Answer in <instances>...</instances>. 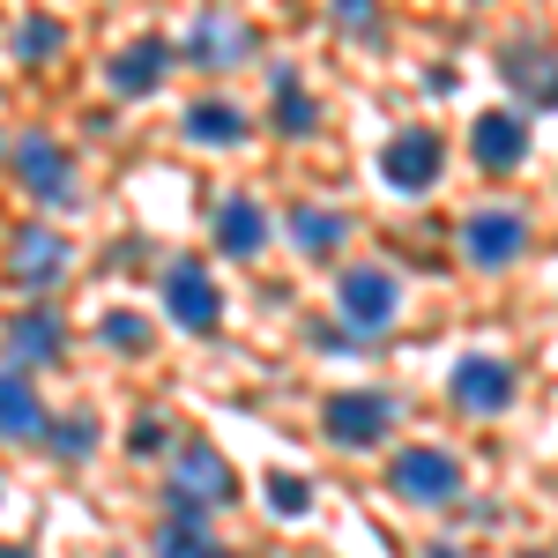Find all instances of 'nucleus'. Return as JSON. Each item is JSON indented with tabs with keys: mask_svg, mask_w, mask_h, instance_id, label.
I'll list each match as a JSON object with an SVG mask.
<instances>
[{
	"mask_svg": "<svg viewBox=\"0 0 558 558\" xmlns=\"http://www.w3.org/2000/svg\"><path fill=\"white\" fill-rule=\"evenodd\" d=\"M52 447H60L68 462H83L89 447H97V417H89V410H75V417H60V425H52Z\"/></svg>",
	"mask_w": 558,
	"mask_h": 558,
	"instance_id": "obj_22",
	"label": "nucleus"
},
{
	"mask_svg": "<svg viewBox=\"0 0 558 558\" xmlns=\"http://www.w3.org/2000/svg\"><path fill=\"white\" fill-rule=\"evenodd\" d=\"M336 15H343V31H357V38H380V0H336Z\"/></svg>",
	"mask_w": 558,
	"mask_h": 558,
	"instance_id": "obj_25",
	"label": "nucleus"
},
{
	"mask_svg": "<svg viewBox=\"0 0 558 558\" xmlns=\"http://www.w3.org/2000/svg\"><path fill=\"white\" fill-rule=\"evenodd\" d=\"M179 128H186V142H202V149H239L246 142V112L231 97H194Z\"/></svg>",
	"mask_w": 558,
	"mask_h": 558,
	"instance_id": "obj_13",
	"label": "nucleus"
},
{
	"mask_svg": "<svg viewBox=\"0 0 558 558\" xmlns=\"http://www.w3.org/2000/svg\"><path fill=\"white\" fill-rule=\"evenodd\" d=\"M521 558H544V551H521Z\"/></svg>",
	"mask_w": 558,
	"mask_h": 558,
	"instance_id": "obj_29",
	"label": "nucleus"
},
{
	"mask_svg": "<svg viewBox=\"0 0 558 558\" xmlns=\"http://www.w3.org/2000/svg\"><path fill=\"white\" fill-rule=\"evenodd\" d=\"M0 558H31V551H23V544H0Z\"/></svg>",
	"mask_w": 558,
	"mask_h": 558,
	"instance_id": "obj_27",
	"label": "nucleus"
},
{
	"mask_svg": "<svg viewBox=\"0 0 558 558\" xmlns=\"http://www.w3.org/2000/svg\"><path fill=\"white\" fill-rule=\"evenodd\" d=\"M202 558H231V551H216V544H209V551H202Z\"/></svg>",
	"mask_w": 558,
	"mask_h": 558,
	"instance_id": "obj_28",
	"label": "nucleus"
},
{
	"mask_svg": "<svg viewBox=\"0 0 558 558\" xmlns=\"http://www.w3.org/2000/svg\"><path fill=\"white\" fill-rule=\"evenodd\" d=\"M439 172H447V142L432 128H402L380 149V179L395 194H425V186H439Z\"/></svg>",
	"mask_w": 558,
	"mask_h": 558,
	"instance_id": "obj_1",
	"label": "nucleus"
},
{
	"mask_svg": "<svg viewBox=\"0 0 558 558\" xmlns=\"http://www.w3.org/2000/svg\"><path fill=\"white\" fill-rule=\"evenodd\" d=\"M15 179H23L38 202H52V209L75 194V165H68V149L45 142V134H23V142H15Z\"/></svg>",
	"mask_w": 558,
	"mask_h": 558,
	"instance_id": "obj_9",
	"label": "nucleus"
},
{
	"mask_svg": "<svg viewBox=\"0 0 558 558\" xmlns=\"http://www.w3.org/2000/svg\"><path fill=\"white\" fill-rule=\"evenodd\" d=\"M231 492H239V476H231V462L216 454L209 439L179 447V484H172V507H179V514H202V507H231Z\"/></svg>",
	"mask_w": 558,
	"mask_h": 558,
	"instance_id": "obj_3",
	"label": "nucleus"
},
{
	"mask_svg": "<svg viewBox=\"0 0 558 558\" xmlns=\"http://www.w3.org/2000/svg\"><path fill=\"white\" fill-rule=\"evenodd\" d=\"M15 52H23V60H52V52H60V23L31 15V23H23V38H15Z\"/></svg>",
	"mask_w": 558,
	"mask_h": 558,
	"instance_id": "obj_23",
	"label": "nucleus"
},
{
	"mask_svg": "<svg viewBox=\"0 0 558 558\" xmlns=\"http://www.w3.org/2000/svg\"><path fill=\"white\" fill-rule=\"evenodd\" d=\"M60 268H68V239L45 231V223H31V231L15 239V283H23V291H52Z\"/></svg>",
	"mask_w": 558,
	"mask_h": 558,
	"instance_id": "obj_12",
	"label": "nucleus"
},
{
	"mask_svg": "<svg viewBox=\"0 0 558 558\" xmlns=\"http://www.w3.org/2000/svg\"><path fill=\"white\" fill-rule=\"evenodd\" d=\"M216 246H223L231 260H254L260 246H268V216H260V202L231 194V202L216 209Z\"/></svg>",
	"mask_w": 558,
	"mask_h": 558,
	"instance_id": "obj_14",
	"label": "nucleus"
},
{
	"mask_svg": "<svg viewBox=\"0 0 558 558\" xmlns=\"http://www.w3.org/2000/svg\"><path fill=\"white\" fill-rule=\"evenodd\" d=\"M276 128H283V134H313V128H320V105L299 89V75H291V68L276 75Z\"/></svg>",
	"mask_w": 558,
	"mask_h": 558,
	"instance_id": "obj_18",
	"label": "nucleus"
},
{
	"mask_svg": "<svg viewBox=\"0 0 558 558\" xmlns=\"http://www.w3.org/2000/svg\"><path fill=\"white\" fill-rule=\"evenodd\" d=\"M165 439H172L165 417H134L128 425V454H165Z\"/></svg>",
	"mask_w": 558,
	"mask_h": 558,
	"instance_id": "obj_26",
	"label": "nucleus"
},
{
	"mask_svg": "<svg viewBox=\"0 0 558 558\" xmlns=\"http://www.w3.org/2000/svg\"><path fill=\"white\" fill-rule=\"evenodd\" d=\"M447 395H454L470 417H499V410L514 402V365H507V357H484V350H470V357L454 365Z\"/></svg>",
	"mask_w": 558,
	"mask_h": 558,
	"instance_id": "obj_5",
	"label": "nucleus"
},
{
	"mask_svg": "<svg viewBox=\"0 0 558 558\" xmlns=\"http://www.w3.org/2000/svg\"><path fill=\"white\" fill-rule=\"evenodd\" d=\"M507 75H514V89L529 97V105H558V60H544L529 38H514L507 45V60H499Z\"/></svg>",
	"mask_w": 558,
	"mask_h": 558,
	"instance_id": "obj_16",
	"label": "nucleus"
},
{
	"mask_svg": "<svg viewBox=\"0 0 558 558\" xmlns=\"http://www.w3.org/2000/svg\"><path fill=\"white\" fill-rule=\"evenodd\" d=\"M105 343H112V350H142V343H149L142 313H128V305H120V313H105Z\"/></svg>",
	"mask_w": 558,
	"mask_h": 558,
	"instance_id": "obj_24",
	"label": "nucleus"
},
{
	"mask_svg": "<svg viewBox=\"0 0 558 558\" xmlns=\"http://www.w3.org/2000/svg\"><path fill=\"white\" fill-rule=\"evenodd\" d=\"M470 157L484 172H514L521 157H529V128H521L514 112H484L470 128Z\"/></svg>",
	"mask_w": 558,
	"mask_h": 558,
	"instance_id": "obj_11",
	"label": "nucleus"
},
{
	"mask_svg": "<svg viewBox=\"0 0 558 558\" xmlns=\"http://www.w3.org/2000/svg\"><path fill=\"white\" fill-rule=\"evenodd\" d=\"M38 432H45L38 387L23 380V365H8V373H0V439H38Z\"/></svg>",
	"mask_w": 558,
	"mask_h": 558,
	"instance_id": "obj_15",
	"label": "nucleus"
},
{
	"mask_svg": "<svg viewBox=\"0 0 558 558\" xmlns=\"http://www.w3.org/2000/svg\"><path fill=\"white\" fill-rule=\"evenodd\" d=\"M343 216H328V209H299L291 216V239H299L305 254H336V246H343Z\"/></svg>",
	"mask_w": 558,
	"mask_h": 558,
	"instance_id": "obj_19",
	"label": "nucleus"
},
{
	"mask_svg": "<svg viewBox=\"0 0 558 558\" xmlns=\"http://www.w3.org/2000/svg\"><path fill=\"white\" fill-rule=\"evenodd\" d=\"M157 551H165V558H202V551H209V536H202V514H172L165 529H157Z\"/></svg>",
	"mask_w": 558,
	"mask_h": 558,
	"instance_id": "obj_20",
	"label": "nucleus"
},
{
	"mask_svg": "<svg viewBox=\"0 0 558 558\" xmlns=\"http://www.w3.org/2000/svg\"><path fill=\"white\" fill-rule=\"evenodd\" d=\"M395 492L410 507H454L462 499V462L447 447H410V454H395Z\"/></svg>",
	"mask_w": 558,
	"mask_h": 558,
	"instance_id": "obj_2",
	"label": "nucleus"
},
{
	"mask_svg": "<svg viewBox=\"0 0 558 558\" xmlns=\"http://www.w3.org/2000/svg\"><path fill=\"white\" fill-rule=\"evenodd\" d=\"M395 305H402V283L387 268H350L343 276V320L357 336H380L387 320H395Z\"/></svg>",
	"mask_w": 558,
	"mask_h": 558,
	"instance_id": "obj_7",
	"label": "nucleus"
},
{
	"mask_svg": "<svg viewBox=\"0 0 558 558\" xmlns=\"http://www.w3.org/2000/svg\"><path fill=\"white\" fill-rule=\"evenodd\" d=\"M165 68H172V45L165 38H134V45L112 52L105 83L120 89V97H157V89H165Z\"/></svg>",
	"mask_w": 558,
	"mask_h": 558,
	"instance_id": "obj_10",
	"label": "nucleus"
},
{
	"mask_svg": "<svg viewBox=\"0 0 558 558\" xmlns=\"http://www.w3.org/2000/svg\"><path fill=\"white\" fill-rule=\"evenodd\" d=\"M268 507H276L283 521H305V514H313V484L291 476V470H276V476H268Z\"/></svg>",
	"mask_w": 558,
	"mask_h": 558,
	"instance_id": "obj_21",
	"label": "nucleus"
},
{
	"mask_svg": "<svg viewBox=\"0 0 558 558\" xmlns=\"http://www.w3.org/2000/svg\"><path fill=\"white\" fill-rule=\"evenodd\" d=\"M320 425L336 447H380L387 425H395V402L373 395V387H343V395H328V410H320Z\"/></svg>",
	"mask_w": 558,
	"mask_h": 558,
	"instance_id": "obj_4",
	"label": "nucleus"
},
{
	"mask_svg": "<svg viewBox=\"0 0 558 558\" xmlns=\"http://www.w3.org/2000/svg\"><path fill=\"white\" fill-rule=\"evenodd\" d=\"M8 350H15V365H45V357L60 350V320H52V313H23L15 336H8Z\"/></svg>",
	"mask_w": 558,
	"mask_h": 558,
	"instance_id": "obj_17",
	"label": "nucleus"
},
{
	"mask_svg": "<svg viewBox=\"0 0 558 558\" xmlns=\"http://www.w3.org/2000/svg\"><path fill=\"white\" fill-rule=\"evenodd\" d=\"M165 305H172V320L186 336H216L223 328V299H216L209 268H194V260H179L172 276H165Z\"/></svg>",
	"mask_w": 558,
	"mask_h": 558,
	"instance_id": "obj_6",
	"label": "nucleus"
},
{
	"mask_svg": "<svg viewBox=\"0 0 558 558\" xmlns=\"http://www.w3.org/2000/svg\"><path fill=\"white\" fill-rule=\"evenodd\" d=\"M521 246H529V223L514 209H476L462 223V254L476 268H507V260H521Z\"/></svg>",
	"mask_w": 558,
	"mask_h": 558,
	"instance_id": "obj_8",
	"label": "nucleus"
}]
</instances>
